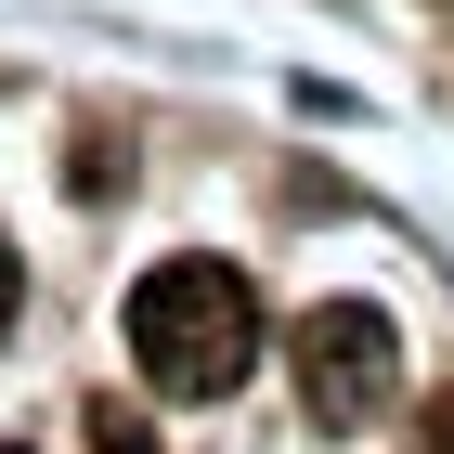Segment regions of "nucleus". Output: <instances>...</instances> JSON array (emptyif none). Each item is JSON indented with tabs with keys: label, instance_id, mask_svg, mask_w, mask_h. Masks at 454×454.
<instances>
[{
	"label": "nucleus",
	"instance_id": "obj_1",
	"mask_svg": "<svg viewBox=\"0 0 454 454\" xmlns=\"http://www.w3.org/2000/svg\"><path fill=\"white\" fill-rule=\"evenodd\" d=\"M130 364L169 403H234L260 364V286L234 260H156L130 286Z\"/></svg>",
	"mask_w": 454,
	"mask_h": 454
},
{
	"label": "nucleus",
	"instance_id": "obj_2",
	"mask_svg": "<svg viewBox=\"0 0 454 454\" xmlns=\"http://www.w3.org/2000/svg\"><path fill=\"white\" fill-rule=\"evenodd\" d=\"M286 364H299V403H312V428H377V403L403 389V338H389V312H377V299H325V312H299Z\"/></svg>",
	"mask_w": 454,
	"mask_h": 454
},
{
	"label": "nucleus",
	"instance_id": "obj_3",
	"mask_svg": "<svg viewBox=\"0 0 454 454\" xmlns=\"http://www.w3.org/2000/svg\"><path fill=\"white\" fill-rule=\"evenodd\" d=\"M91 454H156V428H143L130 403H91Z\"/></svg>",
	"mask_w": 454,
	"mask_h": 454
},
{
	"label": "nucleus",
	"instance_id": "obj_4",
	"mask_svg": "<svg viewBox=\"0 0 454 454\" xmlns=\"http://www.w3.org/2000/svg\"><path fill=\"white\" fill-rule=\"evenodd\" d=\"M13 312H27V273H13V247H0V338H13Z\"/></svg>",
	"mask_w": 454,
	"mask_h": 454
},
{
	"label": "nucleus",
	"instance_id": "obj_5",
	"mask_svg": "<svg viewBox=\"0 0 454 454\" xmlns=\"http://www.w3.org/2000/svg\"><path fill=\"white\" fill-rule=\"evenodd\" d=\"M416 442H428V454H454V389L428 403V428H416Z\"/></svg>",
	"mask_w": 454,
	"mask_h": 454
},
{
	"label": "nucleus",
	"instance_id": "obj_6",
	"mask_svg": "<svg viewBox=\"0 0 454 454\" xmlns=\"http://www.w3.org/2000/svg\"><path fill=\"white\" fill-rule=\"evenodd\" d=\"M0 454H27V442H0Z\"/></svg>",
	"mask_w": 454,
	"mask_h": 454
}]
</instances>
